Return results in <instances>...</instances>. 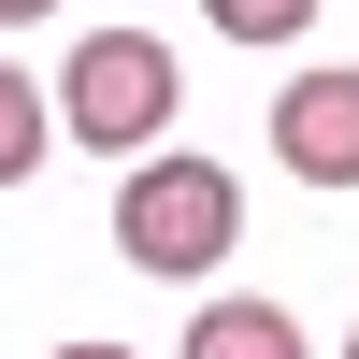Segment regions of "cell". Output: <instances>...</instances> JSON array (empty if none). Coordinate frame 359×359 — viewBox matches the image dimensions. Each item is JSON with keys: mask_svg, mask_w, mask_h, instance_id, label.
Returning <instances> with one entry per match:
<instances>
[{"mask_svg": "<svg viewBox=\"0 0 359 359\" xmlns=\"http://www.w3.org/2000/svg\"><path fill=\"white\" fill-rule=\"evenodd\" d=\"M230 245H245V187H230L216 158H172V144H144V172L115 187V259H130V273L201 287Z\"/></svg>", "mask_w": 359, "mask_h": 359, "instance_id": "1", "label": "cell"}, {"mask_svg": "<svg viewBox=\"0 0 359 359\" xmlns=\"http://www.w3.org/2000/svg\"><path fill=\"white\" fill-rule=\"evenodd\" d=\"M172 101H187V57L144 43V29H86V43L57 57V130H72L86 158H144V144H172Z\"/></svg>", "mask_w": 359, "mask_h": 359, "instance_id": "2", "label": "cell"}, {"mask_svg": "<svg viewBox=\"0 0 359 359\" xmlns=\"http://www.w3.org/2000/svg\"><path fill=\"white\" fill-rule=\"evenodd\" d=\"M273 158L302 172L316 201H331V187H359V72H345V57L273 86Z\"/></svg>", "mask_w": 359, "mask_h": 359, "instance_id": "3", "label": "cell"}, {"mask_svg": "<svg viewBox=\"0 0 359 359\" xmlns=\"http://www.w3.org/2000/svg\"><path fill=\"white\" fill-rule=\"evenodd\" d=\"M187 359H316V345H302V316H287V302H245V287H216V302L187 316Z\"/></svg>", "mask_w": 359, "mask_h": 359, "instance_id": "4", "label": "cell"}, {"mask_svg": "<svg viewBox=\"0 0 359 359\" xmlns=\"http://www.w3.org/2000/svg\"><path fill=\"white\" fill-rule=\"evenodd\" d=\"M43 144H57V101L0 57V187H29V172H43Z\"/></svg>", "mask_w": 359, "mask_h": 359, "instance_id": "5", "label": "cell"}, {"mask_svg": "<svg viewBox=\"0 0 359 359\" xmlns=\"http://www.w3.org/2000/svg\"><path fill=\"white\" fill-rule=\"evenodd\" d=\"M201 15H216V43H302L316 0H201Z\"/></svg>", "mask_w": 359, "mask_h": 359, "instance_id": "6", "label": "cell"}, {"mask_svg": "<svg viewBox=\"0 0 359 359\" xmlns=\"http://www.w3.org/2000/svg\"><path fill=\"white\" fill-rule=\"evenodd\" d=\"M43 15H57V0H0V29H43Z\"/></svg>", "mask_w": 359, "mask_h": 359, "instance_id": "7", "label": "cell"}, {"mask_svg": "<svg viewBox=\"0 0 359 359\" xmlns=\"http://www.w3.org/2000/svg\"><path fill=\"white\" fill-rule=\"evenodd\" d=\"M57 359H130V345H57Z\"/></svg>", "mask_w": 359, "mask_h": 359, "instance_id": "8", "label": "cell"}, {"mask_svg": "<svg viewBox=\"0 0 359 359\" xmlns=\"http://www.w3.org/2000/svg\"><path fill=\"white\" fill-rule=\"evenodd\" d=\"M345 359H359V331H345Z\"/></svg>", "mask_w": 359, "mask_h": 359, "instance_id": "9", "label": "cell"}]
</instances>
